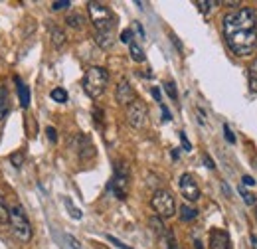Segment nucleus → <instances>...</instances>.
I'll return each mask as SVG.
<instances>
[{
    "mask_svg": "<svg viewBox=\"0 0 257 249\" xmlns=\"http://www.w3.org/2000/svg\"><path fill=\"white\" fill-rule=\"evenodd\" d=\"M224 38L235 56H249L257 47V14L253 8H239L224 16Z\"/></svg>",
    "mask_w": 257,
    "mask_h": 249,
    "instance_id": "f257e3e1",
    "label": "nucleus"
},
{
    "mask_svg": "<svg viewBox=\"0 0 257 249\" xmlns=\"http://www.w3.org/2000/svg\"><path fill=\"white\" fill-rule=\"evenodd\" d=\"M87 12L91 18V24L95 28V36H115V16L111 12V8H107L101 2H89L87 4Z\"/></svg>",
    "mask_w": 257,
    "mask_h": 249,
    "instance_id": "f03ea898",
    "label": "nucleus"
},
{
    "mask_svg": "<svg viewBox=\"0 0 257 249\" xmlns=\"http://www.w3.org/2000/svg\"><path fill=\"white\" fill-rule=\"evenodd\" d=\"M107 83H109V71L105 68H99V66H93L85 71V77H83V91L91 97V99H97L105 93L107 89Z\"/></svg>",
    "mask_w": 257,
    "mask_h": 249,
    "instance_id": "7ed1b4c3",
    "label": "nucleus"
},
{
    "mask_svg": "<svg viewBox=\"0 0 257 249\" xmlns=\"http://www.w3.org/2000/svg\"><path fill=\"white\" fill-rule=\"evenodd\" d=\"M10 227L14 231V235L20 239V241H30L32 239V224L26 216V210L20 206V204H14L10 208Z\"/></svg>",
    "mask_w": 257,
    "mask_h": 249,
    "instance_id": "20e7f679",
    "label": "nucleus"
},
{
    "mask_svg": "<svg viewBox=\"0 0 257 249\" xmlns=\"http://www.w3.org/2000/svg\"><path fill=\"white\" fill-rule=\"evenodd\" d=\"M150 206L152 210L157 212V216L161 220L164 218H172L176 214V202H174V196L168 190H157L150 198Z\"/></svg>",
    "mask_w": 257,
    "mask_h": 249,
    "instance_id": "39448f33",
    "label": "nucleus"
},
{
    "mask_svg": "<svg viewBox=\"0 0 257 249\" xmlns=\"http://www.w3.org/2000/svg\"><path fill=\"white\" fill-rule=\"evenodd\" d=\"M107 190L113 192L119 200H125L127 198V192H129V166L125 162L115 164V174H113L111 182L107 184Z\"/></svg>",
    "mask_w": 257,
    "mask_h": 249,
    "instance_id": "423d86ee",
    "label": "nucleus"
},
{
    "mask_svg": "<svg viewBox=\"0 0 257 249\" xmlns=\"http://www.w3.org/2000/svg\"><path fill=\"white\" fill-rule=\"evenodd\" d=\"M146 119H148V109L140 99H135L131 105H127V121L131 127L142 129L146 125Z\"/></svg>",
    "mask_w": 257,
    "mask_h": 249,
    "instance_id": "0eeeda50",
    "label": "nucleus"
},
{
    "mask_svg": "<svg viewBox=\"0 0 257 249\" xmlns=\"http://www.w3.org/2000/svg\"><path fill=\"white\" fill-rule=\"evenodd\" d=\"M70 146H73V151L77 153L79 160H83V162L95 157V146H93L91 138L85 136V135H75V136L70 140Z\"/></svg>",
    "mask_w": 257,
    "mask_h": 249,
    "instance_id": "6e6552de",
    "label": "nucleus"
},
{
    "mask_svg": "<svg viewBox=\"0 0 257 249\" xmlns=\"http://www.w3.org/2000/svg\"><path fill=\"white\" fill-rule=\"evenodd\" d=\"M178 186H180L182 196L186 198L188 202H198L200 200V188H198V184H196L192 174H182Z\"/></svg>",
    "mask_w": 257,
    "mask_h": 249,
    "instance_id": "1a4fd4ad",
    "label": "nucleus"
},
{
    "mask_svg": "<svg viewBox=\"0 0 257 249\" xmlns=\"http://www.w3.org/2000/svg\"><path fill=\"white\" fill-rule=\"evenodd\" d=\"M115 99H117V103L119 105H131L135 99H137V93L135 89L131 87V83L127 79H121L117 89H115Z\"/></svg>",
    "mask_w": 257,
    "mask_h": 249,
    "instance_id": "9d476101",
    "label": "nucleus"
},
{
    "mask_svg": "<svg viewBox=\"0 0 257 249\" xmlns=\"http://www.w3.org/2000/svg\"><path fill=\"white\" fill-rule=\"evenodd\" d=\"M210 249H232V239L226 229L210 231Z\"/></svg>",
    "mask_w": 257,
    "mask_h": 249,
    "instance_id": "9b49d317",
    "label": "nucleus"
},
{
    "mask_svg": "<svg viewBox=\"0 0 257 249\" xmlns=\"http://www.w3.org/2000/svg\"><path fill=\"white\" fill-rule=\"evenodd\" d=\"M49 26V38H51V45H54V47H62L64 44H66V34H64V30L60 28V26H56L54 22H47Z\"/></svg>",
    "mask_w": 257,
    "mask_h": 249,
    "instance_id": "f8f14e48",
    "label": "nucleus"
},
{
    "mask_svg": "<svg viewBox=\"0 0 257 249\" xmlns=\"http://www.w3.org/2000/svg\"><path fill=\"white\" fill-rule=\"evenodd\" d=\"M10 113V97L4 87H0V121Z\"/></svg>",
    "mask_w": 257,
    "mask_h": 249,
    "instance_id": "ddd939ff",
    "label": "nucleus"
},
{
    "mask_svg": "<svg viewBox=\"0 0 257 249\" xmlns=\"http://www.w3.org/2000/svg\"><path fill=\"white\" fill-rule=\"evenodd\" d=\"M14 81H16V85H18V97H20V105L26 109L28 105H30V89L22 83V79L20 77H14Z\"/></svg>",
    "mask_w": 257,
    "mask_h": 249,
    "instance_id": "4468645a",
    "label": "nucleus"
},
{
    "mask_svg": "<svg viewBox=\"0 0 257 249\" xmlns=\"http://www.w3.org/2000/svg\"><path fill=\"white\" fill-rule=\"evenodd\" d=\"M129 54H131L133 62H137V64H142V62L146 60V56H144V52H142V47H140L139 44H135V42L129 44Z\"/></svg>",
    "mask_w": 257,
    "mask_h": 249,
    "instance_id": "2eb2a0df",
    "label": "nucleus"
},
{
    "mask_svg": "<svg viewBox=\"0 0 257 249\" xmlns=\"http://www.w3.org/2000/svg\"><path fill=\"white\" fill-rule=\"evenodd\" d=\"M198 218V210L196 208H192V206H188V204H182L180 206V220L182 222H192V220H196Z\"/></svg>",
    "mask_w": 257,
    "mask_h": 249,
    "instance_id": "dca6fc26",
    "label": "nucleus"
},
{
    "mask_svg": "<svg viewBox=\"0 0 257 249\" xmlns=\"http://www.w3.org/2000/svg\"><path fill=\"white\" fill-rule=\"evenodd\" d=\"M247 79H249V89L257 93V58L251 62V66L247 69Z\"/></svg>",
    "mask_w": 257,
    "mask_h": 249,
    "instance_id": "f3484780",
    "label": "nucleus"
},
{
    "mask_svg": "<svg viewBox=\"0 0 257 249\" xmlns=\"http://www.w3.org/2000/svg\"><path fill=\"white\" fill-rule=\"evenodd\" d=\"M8 222H10V208L6 206L4 196H2V192H0V224L6 226Z\"/></svg>",
    "mask_w": 257,
    "mask_h": 249,
    "instance_id": "a211bd4d",
    "label": "nucleus"
},
{
    "mask_svg": "<svg viewBox=\"0 0 257 249\" xmlns=\"http://www.w3.org/2000/svg\"><path fill=\"white\" fill-rule=\"evenodd\" d=\"M148 226L152 227V231L157 233V235H164V233H166V227H164V224H163V220H161L159 216H152V218L148 220Z\"/></svg>",
    "mask_w": 257,
    "mask_h": 249,
    "instance_id": "6ab92c4d",
    "label": "nucleus"
},
{
    "mask_svg": "<svg viewBox=\"0 0 257 249\" xmlns=\"http://www.w3.org/2000/svg\"><path fill=\"white\" fill-rule=\"evenodd\" d=\"M66 24H68L70 28H81V26L85 24V20H83V16H81V14H75V12H71V14H68V18H66Z\"/></svg>",
    "mask_w": 257,
    "mask_h": 249,
    "instance_id": "aec40b11",
    "label": "nucleus"
},
{
    "mask_svg": "<svg viewBox=\"0 0 257 249\" xmlns=\"http://www.w3.org/2000/svg\"><path fill=\"white\" fill-rule=\"evenodd\" d=\"M49 97L54 99L56 103H66V101H68V91H66V89H62V87H56V89H51Z\"/></svg>",
    "mask_w": 257,
    "mask_h": 249,
    "instance_id": "412c9836",
    "label": "nucleus"
},
{
    "mask_svg": "<svg viewBox=\"0 0 257 249\" xmlns=\"http://www.w3.org/2000/svg\"><path fill=\"white\" fill-rule=\"evenodd\" d=\"M237 192L241 194V198H243V202H245L247 206H253V204L257 202V198H255V196H253L251 192H247V190H245V186H237Z\"/></svg>",
    "mask_w": 257,
    "mask_h": 249,
    "instance_id": "4be33fe9",
    "label": "nucleus"
},
{
    "mask_svg": "<svg viewBox=\"0 0 257 249\" xmlns=\"http://www.w3.org/2000/svg\"><path fill=\"white\" fill-rule=\"evenodd\" d=\"M64 204H66V208H68V212H70V216H71L73 220H81V210H77V208L73 206V202L70 200V198H64Z\"/></svg>",
    "mask_w": 257,
    "mask_h": 249,
    "instance_id": "5701e85b",
    "label": "nucleus"
},
{
    "mask_svg": "<svg viewBox=\"0 0 257 249\" xmlns=\"http://www.w3.org/2000/svg\"><path fill=\"white\" fill-rule=\"evenodd\" d=\"M10 162L14 168H22L24 166V151H16L10 155Z\"/></svg>",
    "mask_w": 257,
    "mask_h": 249,
    "instance_id": "b1692460",
    "label": "nucleus"
},
{
    "mask_svg": "<svg viewBox=\"0 0 257 249\" xmlns=\"http://www.w3.org/2000/svg\"><path fill=\"white\" fill-rule=\"evenodd\" d=\"M196 6L200 8L202 14H208L212 10V6H218V2H212V0H210V2H208V0H200V2H196Z\"/></svg>",
    "mask_w": 257,
    "mask_h": 249,
    "instance_id": "393cba45",
    "label": "nucleus"
},
{
    "mask_svg": "<svg viewBox=\"0 0 257 249\" xmlns=\"http://www.w3.org/2000/svg\"><path fill=\"white\" fill-rule=\"evenodd\" d=\"M164 89H166V93L170 95V99H174V101H176V99H178V91H176V83H174V81H168V83L164 85Z\"/></svg>",
    "mask_w": 257,
    "mask_h": 249,
    "instance_id": "a878e982",
    "label": "nucleus"
},
{
    "mask_svg": "<svg viewBox=\"0 0 257 249\" xmlns=\"http://www.w3.org/2000/svg\"><path fill=\"white\" fill-rule=\"evenodd\" d=\"M71 6V2H70V0H58V2H54V4H51V10H66V8H70Z\"/></svg>",
    "mask_w": 257,
    "mask_h": 249,
    "instance_id": "bb28decb",
    "label": "nucleus"
},
{
    "mask_svg": "<svg viewBox=\"0 0 257 249\" xmlns=\"http://www.w3.org/2000/svg\"><path fill=\"white\" fill-rule=\"evenodd\" d=\"M178 136H180V142H182V146H184V151H186V153H190V151H192V144H190V140L186 138V133H182V131H180V133H178Z\"/></svg>",
    "mask_w": 257,
    "mask_h": 249,
    "instance_id": "cd10ccee",
    "label": "nucleus"
},
{
    "mask_svg": "<svg viewBox=\"0 0 257 249\" xmlns=\"http://www.w3.org/2000/svg\"><path fill=\"white\" fill-rule=\"evenodd\" d=\"M46 135H47L49 142H56V140H58V131H56L54 127H46Z\"/></svg>",
    "mask_w": 257,
    "mask_h": 249,
    "instance_id": "c85d7f7f",
    "label": "nucleus"
},
{
    "mask_svg": "<svg viewBox=\"0 0 257 249\" xmlns=\"http://www.w3.org/2000/svg\"><path fill=\"white\" fill-rule=\"evenodd\" d=\"M224 136H226V140H228L230 144H234V142H235V136H234V133H232L230 125H224Z\"/></svg>",
    "mask_w": 257,
    "mask_h": 249,
    "instance_id": "c756f323",
    "label": "nucleus"
},
{
    "mask_svg": "<svg viewBox=\"0 0 257 249\" xmlns=\"http://www.w3.org/2000/svg\"><path fill=\"white\" fill-rule=\"evenodd\" d=\"M107 239H109V241H111V243H113V245H115L117 249H133V247L125 245L123 241H119V239H117V237H113V235H107Z\"/></svg>",
    "mask_w": 257,
    "mask_h": 249,
    "instance_id": "7c9ffc66",
    "label": "nucleus"
},
{
    "mask_svg": "<svg viewBox=\"0 0 257 249\" xmlns=\"http://www.w3.org/2000/svg\"><path fill=\"white\" fill-rule=\"evenodd\" d=\"M121 42L123 44H131L133 42V30H123L121 32Z\"/></svg>",
    "mask_w": 257,
    "mask_h": 249,
    "instance_id": "2f4dec72",
    "label": "nucleus"
},
{
    "mask_svg": "<svg viewBox=\"0 0 257 249\" xmlns=\"http://www.w3.org/2000/svg\"><path fill=\"white\" fill-rule=\"evenodd\" d=\"M66 241H68V243H70L73 249H83V247H81V243H79L75 237H71V235H66Z\"/></svg>",
    "mask_w": 257,
    "mask_h": 249,
    "instance_id": "473e14b6",
    "label": "nucleus"
},
{
    "mask_svg": "<svg viewBox=\"0 0 257 249\" xmlns=\"http://www.w3.org/2000/svg\"><path fill=\"white\" fill-rule=\"evenodd\" d=\"M93 117H95V123L101 127V123H103V111L95 107V109H93Z\"/></svg>",
    "mask_w": 257,
    "mask_h": 249,
    "instance_id": "72a5a7b5",
    "label": "nucleus"
},
{
    "mask_svg": "<svg viewBox=\"0 0 257 249\" xmlns=\"http://www.w3.org/2000/svg\"><path fill=\"white\" fill-rule=\"evenodd\" d=\"M161 111H163V121H172V115H170V111L166 109V105L161 103Z\"/></svg>",
    "mask_w": 257,
    "mask_h": 249,
    "instance_id": "f704fd0d",
    "label": "nucleus"
},
{
    "mask_svg": "<svg viewBox=\"0 0 257 249\" xmlns=\"http://www.w3.org/2000/svg\"><path fill=\"white\" fill-rule=\"evenodd\" d=\"M202 158H204V164H206V166H208L210 170H214V168H216V164H214V160L210 158V155H204Z\"/></svg>",
    "mask_w": 257,
    "mask_h": 249,
    "instance_id": "c9c22d12",
    "label": "nucleus"
},
{
    "mask_svg": "<svg viewBox=\"0 0 257 249\" xmlns=\"http://www.w3.org/2000/svg\"><path fill=\"white\" fill-rule=\"evenodd\" d=\"M241 182H243L241 186H255V180H253L251 176H243V178H241Z\"/></svg>",
    "mask_w": 257,
    "mask_h": 249,
    "instance_id": "e433bc0d",
    "label": "nucleus"
},
{
    "mask_svg": "<svg viewBox=\"0 0 257 249\" xmlns=\"http://www.w3.org/2000/svg\"><path fill=\"white\" fill-rule=\"evenodd\" d=\"M152 97H154V99H157V101L161 103V89H159V87H152Z\"/></svg>",
    "mask_w": 257,
    "mask_h": 249,
    "instance_id": "4c0bfd02",
    "label": "nucleus"
},
{
    "mask_svg": "<svg viewBox=\"0 0 257 249\" xmlns=\"http://www.w3.org/2000/svg\"><path fill=\"white\" fill-rule=\"evenodd\" d=\"M196 113H198V117H200V119H198V121H200V125H206V115L202 113V109H196Z\"/></svg>",
    "mask_w": 257,
    "mask_h": 249,
    "instance_id": "58836bf2",
    "label": "nucleus"
},
{
    "mask_svg": "<svg viewBox=\"0 0 257 249\" xmlns=\"http://www.w3.org/2000/svg\"><path fill=\"white\" fill-rule=\"evenodd\" d=\"M135 28H137V32H139V36H140V38H144V30H142V26H140L139 22H135Z\"/></svg>",
    "mask_w": 257,
    "mask_h": 249,
    "instance_id": "ea45409f",
    "label": "nucleus"
},
{
    "mask_svg": "<svg viewBox=\"0 0 257 249\" xmlns=\"http://www.w3.org/2000/svg\"><path fill=\"white\" fill-rule=\"evenodd\" d=\"M249 241H251V245H253V249H257V235H255V233L249 235Z\"/></svg>",
    "mask_w": 257,
    "mask_h": 249,
    "instance_id": "a19ab883",
    "label": "nucleus"
},
{
    "mask_svg": "<svg viewBox=\"0 0 257 249\" xmlns=\"http://www.w3.org/2000/svg\"><path fill=\"white\" fill-rule=\"evenodd\" d=\"M172 42H174V45L178 47V52H182V44L178 42V38H176V36H172Z\"/></svg>",
    "mask_w": 257,
    "mask_h": 249,
    "instance_id": "79ce46f5",
    "label": "nucleus"
},
{
    "mask_svg": "<svg viewBox=\"0 0 257 249\" xmlns=\"http://www.w3.org/2000/svg\"><path fill=\"white\" fill-rule=\"evenodd\" d=\"M222 188H224V194H226V196H232V190L228 188V184H226V182H222Z\"/></svg>",
    "mask_w": 257,
    "mask_h": 249,
    "instance_id": "37998d69",
    "label": "nucleus"
},
{
    "mask_svg": "<svg viewBox=\"0 0 257 249\" xmlns=\"http://www.w3.org/2000/svg\"><path fill=\"white\" fill-rule=\"evenodd\" d=\"M224 4H228V6H239V2H235V0H226Z\"/></svg>",
    "mask_w": 257,
    "mask_h": 249,
    "instance_id": "c03bdc74",
    "label": "nucleus"
},
{
    "mask_svg": "<svg viewBox=\"0 0 257 249\" xmlns=\"http://www.w3.org/2000/svg\"><path fill=\"white\" fill-rule=\"evenodd\" d=\"M168 249H180V247L176 245V241H174L172 237H170V245H168Z\"/></svg>",
    "mask_w": 257,
    "mask_h": 249,
    "instance_id": "a18cd8bd",
    "label": "nucleus"
},
{
    "mask_svg": "<svg viewBox=\"0 0 257 249\" xmlns=\"http://www.w3.org/2000/svg\"><path fill=\"white\" fill-rule=\"evenodd\" d=\"M170 155H172L174 160H178V151H176V148H172V153H170Z\"/></svg>",
    "mask_w": 257,
    "mask_h": 249,
    "instance_id": "49530a36",
    "label": "nucleus"
},
{
    "mask_svg": "<svg viewBox=\"0 0 257 249\" xmlns=\"http://www.w3.org/2000/svg\"><path fill=\"white\" fill-rule=\"evenodd\" d=\"M255 218H257V208H255Z\"/></svg>",
    "mask_w": 257,
    "mask_h": 249,
    "instance_id": "de8ad7c7",
    "label": "nucleus"
}]
</instances>
